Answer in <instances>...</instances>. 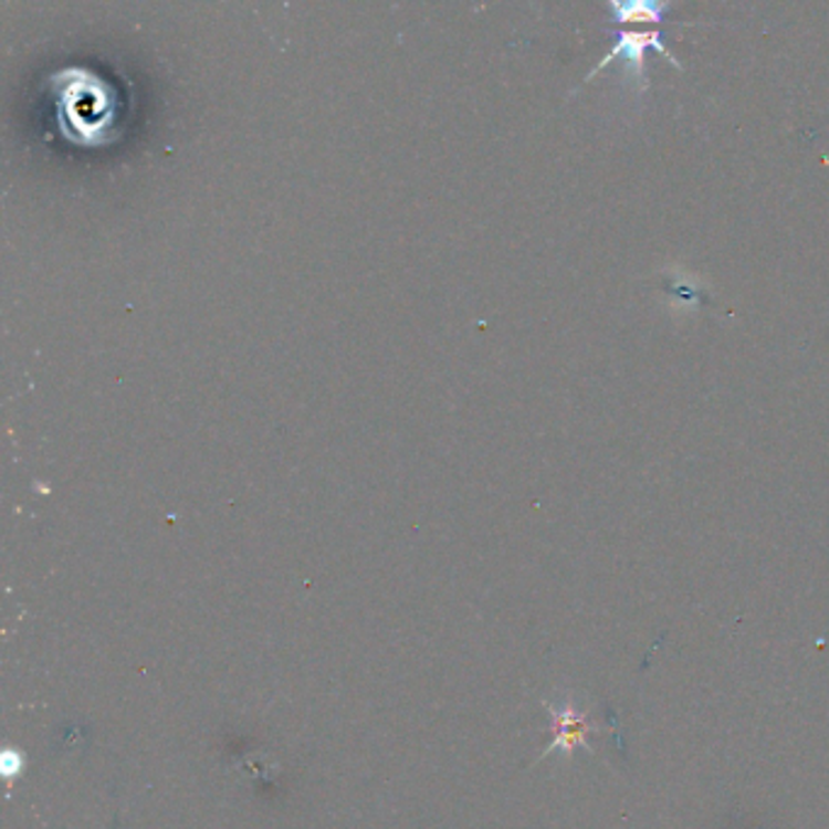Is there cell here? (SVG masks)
<instances>
[{"mask_svg":"<svg viewBox=\"0 0 829 829\" xmlns=\"http://www.w3.org/2000/svg\"><path fill=\"white\" fill-rule=\"evenodd\" d=\"M545 709L553 717V742L543 752V757H550V754L571 757L579 747L594 752L589 735L601 733L606 727L591 721L589 709H581L579 701L571 696H557L555 701H545Z\"/></svg>","mask_w":829,"mask_h":829,"instance_id":"obj_1","label":"cell"},{"mask_svg":"<svg viewBox=\"0 0 829 829\" xmlns=\"http://www.w3.org/2000/svg\"><path fill=\"white\" fill-rule=\"evenodd\" d=\"M611 12H616L618 22H648V20H660L664 8L662 6H640V3H628V6H608Z\"/></svg>","mask_w":829,"mask_h":829,"instance_id":"obj_3","label":"cell"},{"mask_svg":"<svg viewBox=\"0 0 829 829\" xmlns=\"http://www.w3.org/2000/svg\"><path fill=\"white\" fill-rule=\"evenodd\" d=\"M648 46H657V52H662L667 56V61H672L674 66H679L674 54H669L664 44L660 42V34L642 32V34H623V36H620V42L611 49V54H608L594 71H599L601 66H606L613 56H626L628 71H632L636 81H640V88H648V81H644V69H642L644 66V49H648Z\"/></svg>","mask_w":829,"mask_h":829,"instance_id":"obj_2","label":"cell"}]
</instances>
